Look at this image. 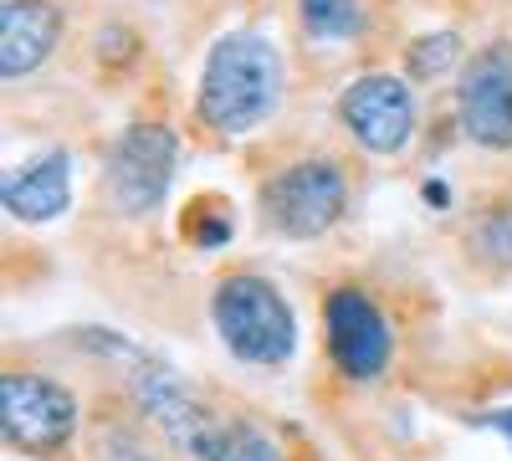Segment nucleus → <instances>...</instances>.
I'll return each mask as SVG.
<instances>
[{
  "instance_id": "obj_1",
  "label": "nucleus",
  "mask_w": 512,
  "mask_h": 461,
  "mask_svg": "<svg viewBox=\"0 0 512 461\" xmlns=\"http://www.w3.org/2000/svg\"><path fill=\"white\" fill-rule=\"evenodd\" d=\"M134 400L159 436L190 461H282V446L246 415H221L185 390V380L164 364L134 369Z\"/></svg>"
},
{
  "instance_id": "obj_2",
  "label": "nucleus",
  "mask_w": 512,
  "mask_h": 461,
  "mask_svg": "<svg viewBox=\"0 0 512 461\" xmlns=\"http://www.w3.org/2000/svg\"><path fill=\"white\" fill-rule=\"evenodd\" d=\"M282 98V57L267 36H221L200 67V93H195V118L210 134H251L267 123Z\"/></svg>"
},
{
  "instance_id": "obj_3",
  "label": "nucleus",
  "mask_w": 512,
  "mask_h": 461,
  "mask_svg": "<svg viewBox=\"0 0 512 461\" xmlns=\"http://www.w3.org/2000/svg\"><path fill=\"white\" fill-rule=\"evenodd\" d=\"M210 318H216L221 344L256 369H277L297 349V318L277 282L256 277V272H231L210 292Z\"/></svg>"
},
{
  "instance_id": "obj_4",
  "label": "nucleus",
  "mask_w": 512,
  "mask_h": 461,
  "mask_svg": "<svg viewBox=\"0 0 512 461\" xmlns=\"http://www.w3.org/2000/svg\"><path fill=\"white\" fill-rule=\"evenodd\" d=\"M349 211V180L333 159H297L262 185V221L287 241H318Z\"/></svg>"
},
{
  "instance_id": "obj_5",
  "label": "nucleus",
  "mask_w": 512,
  "mask_h": 461,
  "mask_svg": "<svg viewBox=\"0 0 512 461\" xmlns=\"http://www.w3.org/2000/svg\"><path fill=\"white\" fill-rule=\"evenodd\" d=\"M175 159H180V139L164 123H149V118L128 123L103 164V200L118 216L159 211V200L169 195V180H175Z\"/></svg>"
},
{
  "instance_id": "obj_6",
  "label": "nucleus",
  "mask_w": 512,
  "mask_h": 461,
  "mask_svg": "<svg viewBox=\"0 0 512 461\" xmlns=\"http://www.w3.org/2000/svg\"><path fill=\"white\" fill-rule=\"evenodd\" d=\"M0 431L21 456H57L77 431V395L36 369H6L0 380Z\"/></svg>"
},
{
  "instance_id": "obj_7",
  "label": "nucleus",
  "mask_w": 512,
  "mask_h": 461,
  "mask_svg": "<svg viewBox=\"0 0 512 461\" xmlns=\"http://www.w3.org/2000/svg\"><path fill=\"white\" fill-rule=\"evenodd\" d=\"M323 344H328L333 369L344 380L364 385V380H379L390 369L395 333L369 292L344 282V287H328V298H323Z\"/></svg>"
},
{
  "instance_id": "obj_8",
  "label": "nucleus",
  "mask_w": 512,
  "mask_h": 461,
  "mask_svg": "<svg viewBox=\"0 0 512 461\" xmlns=\"http://www.w3.org/2000/svg\"><path fill=\"white\" fill-rule=\"evenodd\" d=\"M461 134L482 149H512V41H487L456 72Z\"/></svg>"
},
{
  "instance_id": "obj_9",
  "label": "nucleus",
  "mask_w": 512,
  "mask_h": 461,
  "mask_svg": "<svg viewBox=\"0 0 512 461\" xmlns=\"http://www.w3.org/2000/svg\"><path fill=\"white\" fill-rule=\"evenodd\" d=\"M338 123L369 149V154H400L415 134V98L410 82L395 72H364L338 93Z\"/></svg>"
},
{
  "instance_id": "obj_10",
  "label": "nucleus",
  "mask_w": 512,
  "mask_h": 461,
  "mask_svg": "<svg viewBox=\"0 0 512 461\" xmlns=\"http://www.w3.org/2000/svg\"><path fill=\"white\" fill-rule=\"evenodd\" d=\"M67 16L57 0H6L0 6V77L21 82L57 52Z\"/></svg>"
},
{
  "instance_id": "obj_11",
  "label": "nucleus",
  "mask_w": 512,
  "mask_h": 461,
  "mask_svg": "<svg viewBox=\"0 0 512 461\" xmlns=\"http://www.w3.org/2000/svg\"><path fill=\"white\" fill-rule=\"evenodd\" d=\"M72 200V159L67 149H47L41 159H31L26 170H16L6 180V211L16 221H52L67 211Z\"/></svg>"
},
{
  "instance_id": "obj_12",
  "label": "nucleus",
  "mask_w": 512,
  "mask_h": 461,
  "mask_svg": "<svg viewBox=\"0 0 512 461\" xmlns=\"http://www.w3.org/2000/svg\"><path fill=\"white\" fill-rule=\"evenodd\" d=\"M466 241H472V251L507 272L512 267V200H497V205H482V211L472 216V226H466Z\"/></svg>"
},
{
  "instance_id": "obj_13",
  "label": "nucleus",
  "mask_w": 512,
  "mask_h": 461,
  "mask_svg": "<svg viewBox=\"0 0 512 461\" xmlns=\"http://www.w3.org/2000/svg\"><path fill=\"white\" fill-rule=\"evenodd\" d=\"M180 236L185 241H195L200 251H210V246H226L231 241V205H221L216 195H200L190 211L180 216Z\"/></svg>"
},
{
  "instance_id": "obj_14",
  "label": "nucleus",
  "mask_w": 512,
  "mask_h": 461,
  "mask_svg": "<svg viewBox=\"0 0 512 461\" xmlns=\"http://www.w3.org/2000/svg\"><path fill=\"white\" fill-rule=\"evenodd\" d=\"M297 11H303V26L323 41H349L359 31V0H297Z\"/></svg>"
},
{
  "instance_id": "obj_15",
  "label": "nucleus",
  "mask_w": 512,
  "mask_h": 461,
  "mask_svg": "<svg viewBox=\"0 0 512 461\" xmlns=\"http://www.w3.org/2000/svg\"><path fill=\"white\" fill-rule=\"evenodd\" d=\"M456 36L451 31H436V36H415V47H410V57H405V67H410V77H441V72H451L456 67Z\"/></svg>"
},
{
  "instance_id": "obj_16",
  "label": "nucleus",
  "mask_w": 512,
  "mask_h": 461,
  "mask_svg": "<svg viewBox=\"0 0 512 461\" xmlns=\"http://www.w3.org/2000/svg\"><path fill=\"white\" fill-rule=\"evenodd\" d=\"M118 461H154L149 451H139V446H128V451H118Z\"/></svg>"
}]
</instances>
